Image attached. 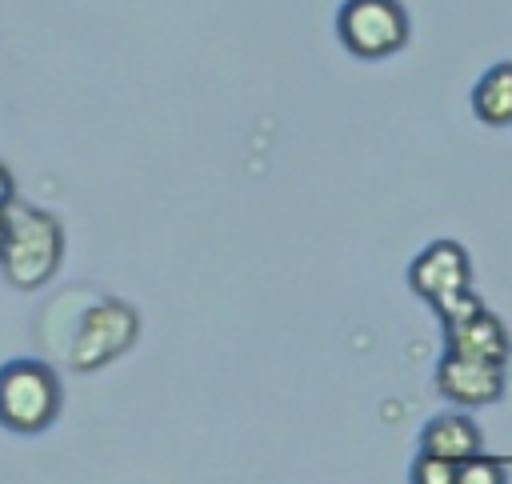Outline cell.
Here are the masks:
<instances>
[{
  "label": "cell",
  "mask_w": 512,
  "mask_h": 484,
  "mask_svg": "<svg viewBox=\"0 0 512 484\" xmlns=\"http://www.w3.org/2000/svg\"><path fill=\"white\" fill-rule=\"evenodd\" d=\"M4 216H8V232H4V248H0L4 276L16 288L44 284L56 272L60 252H64L60 224L48 212H36V208L12 204V200L4 204Z\"/></svg>",
  "instance_id": "cell-1"
},
{
  "label": "cell",
  "mask_w": 512,
  "mask_h": 484,
  "mask_svg": "<svg viewBox=\"0 0 512 484\" xmlns=\"http://www.w3.org/2000/svg\"><path fill=\"white\" fill-rule=\"evenodd\" d=\"M60 412V384L48 364L12 360L0 368V424L20 436L44 432Z\"/></svg>",
  "instance_id": "cell-2"
},
{
  "label": "cell",
  "mask_w": 512,
  "mask_h": 484,
  "mask_svg": "<svg viewBox=\"0 0 512 484\" xmlns=\"http://www.w3.org/2000/svg\"><path fill=\"white\" fill-rule=\"evenodd\" d=\"M336 32L352 56L380 60L408 44V12L400 0H344L336 12Z\"/></svg>",
  "instance_id": "cell-3"
},
{
  "label": "cell",
  "mask_w": 512,
  "mask_h": 484,
  "mask_svg": "<svg viewBox=\"0 0 512 484\" xmlns=\"http://www.w3.org/2000/svg\"><path fill=\"white\" fill-rule=\"evenodd\" d=\"M132 340H136V312H132L128 304L108 300V304H96V308L84 316L68 360H72L76 368H100V364H108L112 356H120Z\"/></svg>",
  "instance_id": "cell-4"
},
{
  "label": "cell",
  "mask_w": 512,
  "mask_h": 484,
  "mask_svg": "<svg viewBox=\"0 0 512 484\" xmlns=\"http://www.w3.org/2000/svg\"><path fill=\"white\" fill-rule=\"evenodd\" d=\"M436 388L444 400L464 404V408H484L504 396V364L480 360V356H460L448 352L436 364Z\"/></svg>",
  "instance_id": "cell-5"
},
{
  "label": "cell",
  "mask_w": 512,
  "mask_h": 484,
  "mask_svg": "<svg viewBox=\"0 0 512 484\" xmlns=\"http://www.w3.org/2000/svg\"><path fill=\"white\" fill-rule=\"evenodd\" d=\"M408 288L420 300H440L448 292L472 288V260L456 240H432L412 264H408Z\"/></svg>",
  "instance_id": "cell-6"
},
{
  "label": "cell",
  "mask_w": 512,
  "mask_h": 484,
  "mask_svg": "<svg viewBox=\"0 0 512 484\" xmlns=\"http://www.w3.org/2000/svg\"><path fill=\"white\" fill-rule=\"evenodd\" d=\"M444 348H448V352H460V356H480V360L504 364L508 352H512V340H508L504 320H500L492 308L476 304V308H468L464 316L444 320Z\"/></svg>",
  "instance_id": "cell-7"
},
{
  "label": "cell",
  "mask_w": 512,
  "mask_h": 484,
  "mask_svg": "<svg viewBox=\"0 0 512 484\" xmlns=\"http://www.w3.org/2000/svg\"><path fill=\"white\" fill-rule=\"evenodd\" d=\"M420 452H432V456H444L452 464H464V460H472V456L484 452V432L464 412H440V416H432L424 424Z\"/></svg>",
  "instance_id": "cell-8"
},
{
  "label": "cell",
  "mask_w": 512,
  "mask_h": 484,
  "mask_svg": "<svg viewBox=\"0 0 512 484\" xmlns=\"http://www.w3.org/2000/svg\"><path fill=\"white\" fill-rule=\"evenodd\" d=\"M472 112H476V120H484L492 128L512 124V60L492 64L476 80V88H472Z\"/></svg>",
  "instance_id": "cell-9"
},
{
  "label": "cell",
  "mask_w": 512,
  "mask_h": 484,
  "mask_svg": "<svg viewBox=\"0 0 512 484\" xmlns=\"http://www.w3.org/2000/svg\"><path fill=\"white\" fill-rule=\"evenodd\" d=\"M412 480L416 484H456V464L432 452H420L412 464Z\"/></svg>",
  "instance_id": "cell-10"
},
{
  "label": "cell",
  "mask_w": 512,
  "mask_h": 484,
  "mask_svg": "<svg viewBox=\"0 0 512 484\" xmlns=\"http://www.w3.org/2000/svg\"><path fill=\"white\" fill-rule=\"evenodd\" d=\"M456 484H504V472H500L496 460L472 456V460L456 464Z\"/></svg>",
  "instance_id": "cell-11"
},
{
  "label": "cell",
  "mask_w": 512,
  "mask_h": 484,
  "mask_svg": "<svg viewBox=\"0 0 512 484\" xmlns=\"http://www.w3.org/2000/svg\"><path fill=\"white\" fill-rule=\"evenodd\" d=\"M12 200V176H8V168L0 164V208Z\"/></svg>",
  "instance_id": "cell-12"
},
{
  "label": "cell",
  "mask_w": 512,
  "mask_h": 484,
  "mask_svg": "<svg viewBox=\"0 0 512 484\" xmlns=\"http://www.w3.org/2000/svg\"><path fill=\"white\" fill-rule=\"evenodd\" d=\"M4 232H8V216H4V208H0V248H4Z\"/></svg>",
  "instance_id": "cell-13"
}]
</instances>
